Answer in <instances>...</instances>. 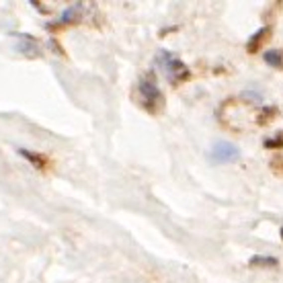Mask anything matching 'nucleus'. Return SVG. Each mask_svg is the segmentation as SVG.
Masks as SVG:
<instances>
[{
    "label": "nucleus",
    "instance_id": "nucleus-9",
    "mask_svg": "<svg viewBox=\"0 0 283 283\" xmlns=\"http://www.w3.org/2000/svg\"><path fill=\"white\" fill-rule=\"evenodd\" d=\"M19 154L25 158V160H29L35 169H45V158L43 156H39L37 152H31V150H25V148H21L19 150Z\"/></svg>",
    "mask_w": 283,
    "mask_h": 283
},
{
    "label": "nucleus",
    "instance_id": "nucleus-11",
    "mask_svg": "<svg viewBox=\"0 0 283 283\" xmlns=\"http://www.w3.org/2000/svg\"><path fill=\"white\" fill-rule=\"evenodd\" d=\"M275 113H277V109H275V107H263L259 121H261V123H267L269 119H273V115H275Z\"/></svg>",
    "mask_w": 283,
    "mask_h": 283
},
{
    "label": "nucleus",
    "instance_id": "nucleus-1",
    "mask_svg": "<svg viewBox=\"0 0 283 283\" xmlns=\"http://www.w3.org/2000/svg\"><path fill=\"white\" fill-rule=\"evenodd\" d=\"M156 64L164 70L166 78L173 87H181L183 82H187L191 78V70L187 68V64L183 62L181 58H177L175 54L166 52V49H160L156 56Z\"/></svg>",
    "mask_w": 283,
    "mask_h": 283
},
{
    "label": "nucleus",
    "instance_id": "nucleus-6",
    "mask_svg": "<svg viewBox=\"0 0 283 283\" xmlns=\"http://www.w3.org/2000/svg\"><path fill=\"white\" fill-rule=\"evenodd\" d=\"M19 52L21 54H25V56H31V58H35V56H39L41 54V47L37 45V41H35V37H23V43H19Z\"/></svg>",
    "mask_w": 283,
    "mask_h": 283
},
{
    "label": "nucleus",
    "instance_id": "nucleus-7",
    "mask_svg": "<svg viewBox=\"0 0 283 283\" xmlns=\"http://www.w3.org/2000/svg\"><path fill=\"white\" fill-rule=\"evenodd\" d=\"M78 19H80V4H72L62 12L60 25H74V23H78Z\"/></svg>",
    "mask_w": 283,
    "mask_h": 283
},
{
    "label": "nucleus",
    "instance_id": "nucleus-2",
    "mask_svg": "<svg viewBox=\"0 0 283 283\" xmlns=\"http://www.w3.org/2000/svg\"><path fill=\"white\" fill-rule=\"evenodd\" d=\"M138 93H140V103L142 107L148 111V113H160L164 109V94L160 93L158 85H156V78L154 74L150 72L146 74L142 80H140V85H138Z\"/></svg>",
    "mask_w": 283,
    "mask_h": 283
},
{
    "label": "nucleus",
    "instance_id": "nucleus-10",
    "mask_svg": "<svg viewBox=\"0 0 283 283\" xmlns=\"http://www.w3.org/2000/svg\"><path fill=\"white\" fill-rule=\"evenodd\" d=\"M265 148H271V150H281V148H283V134H277L273 140H265Z\"/></svg>",
    "mask_w": 283,
    "mask_h": 283
},
{
    "label": "nucleus",
    "instance_id": "nucleus-4",
    "mask_svg": "<svg viewBox=\"0 0 283 283\" xmlns=\"http://www.w3.org/2000/svg\"><path fill=\"white\" fill-rule=\"evenodd\" d=\"M271 33H273V29L269 27V25H265V27H261L255 35L246 41V52L248 54H255V52H259V47L267 41V37H271Z\"/></svg>",
    "mask_w": 283,
    "mask_h": 283
},
{
    "label": "nucleus",
    "instance_id": "nucleus-5",
    "mask_svg": "<svg viewBox=\"0 0 283 283\" xmlns=\"http://www.w3.org/2000/svg\"><path fill=\"white\" fill-rule=\"evenodd\" d=\"M248 267H257V269H271V267H279V259L275 257H267V255H255L248 259Z\"/></svg>",
    "mask_w": 283,
    "mask_h": 283
},
{
    "label": "nucleus",
    "instance_id": "nucleus-8",
    "mask_svg": "<svg viewBox=\"0 0 283 283\" xmlns=\"http://www.w3.org/2000/svg\"><path fill=\"white\" fill-rule=\"evenodd\" d=\"M263 58L271 68H277V70L283 68V49H271V52H267Z\"/></svg>",
    "mask_w": 283,
    "mask_h": 283
},
{
    "label": "nucleus",
    "instance_id": "nucleus-12",
    "mask_svg": "<svg viewBox=\"0 0 283 283\" xmlns=\"http://www.w3.org/2000/svg\"><path fill=\"white\" fill-rule=\"evenodd\" d=\"M281 238H283V228H281Z\"/></svg>",
    "mask_w": 283,
    "mask_h": 283
},
{
    "label": "nucleus",
    "instance_id": "nucleus-3",
    "mask_svg": "<svg viewBox=\"0 0 283 283\" xmlns=\"http://www.w3.org/2000/svg\"><path fill=\"white\" fill-rule=\"evenodd\" d=\"M238 158H240L238 146H234L232 142H226V140L215 142L213 148L209 150V160L213 164H230V162H236Z\"/></svg>",
    "mask_w": 283,
    "mask_h": 283
}]
</instances>
